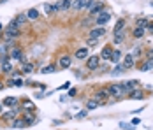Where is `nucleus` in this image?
Wrapping results in <instances>:
<instances>
[{"label":"nucleus","mask_w":153,"mask_h":130,"mask_svg":"<svg viewBox=\"0 0 153 130\" xmlns=\"http://www.w3.org/2000/svg\"><path fill=\"white\" fill-rule=\"evenodd\" d=\"M120 60H122V51H120V49H114V51H113V55H111V58H109V62L118 63Z\"/></svg>","instance_id":"nucleus-31"},{"label":"nucleus","mask_w":153,"mask_h":130,"mask_svg":"<svg viewBox=\"0 0 153 130\" xmlns=\"http://www.w3.org/2000/svg\"><path fill=\"white\" fill-rule=\"evenodd\" d=\"M86 116H88V109L85 107L83 111H79V113H77V116H76V118H86Z\"/></svg>","instance_id":"nucleus-36"},{"label":"nucleus","mask_w":153,"mask_h":130,"mask_svg":"<svg viewBox=\"0 0 153 130\" xmlns=\"http://www.w3.org/2000/svg\"><path fill=\"white\" fill-rule=\"evenodd\" d=\"M25 16L28 18V21H37V19L41 18V14H39V11H37L35 7H32V9H28V11L25 13Z\"/></svg>","instance_id":"nucleus-21"},{"label":"nucleus","mask_w":153,"mask_h":130,"mask_svg":"<svg viewBox=\"0 0 153 130\" xmlns=\"http://www.w3.org/2000/svg\"><path fill=\"white\" fill-rule=\"evenodd\" d=\"M139 123H141V120H139V118H134V120H132V125H139Z\"/></svg>","instance_id":"nucleus-44"},{"label":"nucleus","mask_w":153,"mask_h":130,"mask_svg":"<svg viewBox=\"0 0 153 130\" xmlns=\"http://www.w3.org/2000/svg\"><path fill=\"white\" fill-rule=\"evenodd\" d=\"M21 35V27L16 25V21L13 19L7 27H4V32H2V37L5 42H16V39Z\"/></svg>","instance_id":"nucleus-1"},{"label":"nucleus","mask_w":153,"mask_h":130,"mask_svg":"<svg viewBox=\"0 0 153 130\" xmlns=\"http://www.w3.org/2000/svg\"><path fill=\"white\" fill-rule=\"evenodd\" d=\"M72 2H74V0H60V2H58V4H60V11H63V13L71 11V7H72Z\"/></svg>","instance_id":"nucleus-28"},{"label":"nucleus","mask_w":153,"mask_h":130,"mask_svg":"<svg viewBox=\"0 0 153 130\" xmlns=\"http://www.w3.org/2000/svg\"><path fill=\"white\" fill-rule=\"evenodd\" d=\"M21 118H23V120H25V121L28 123V127L35 123V113H33V111H30V113H28V111H25V113H21Z\"/></svg>","instance_id":"nucleus-22"},{"label":"nucleus","mask_w":153,"mask_h":130,"mask_svg":"<svg viewBox=\"0 0 153 130\" xmlns=\"http://www.w3.org/2000/svg\"><path fill=\"white\" fill-rule=\"evenodd\" d=\"M2 32H4V25H2V23H0V33H2Z\"/></svg>","instance_id":"nucleus-47"},{"label":"nucleus","mask_w":153,"mask_h":130,"mask_svg":"<svg viewBox=\"0 0 153 130\" xmlns=\"http://www.w3.org/2000/svg\"><path fill=\"white\" fill-rule=\"evenodd\" d=\"M19 111H21V107H19V105H18V107H11L7 113H2V114H0V120H2V121L11 123L14 118H18V116H19Z\"/></svg>","instance_id":"nucleus-3"},{"label":"nucleus","mask_w":153,"mask_h":130,"mask_svg":"<svg viewBox=\"0 0 153 130\" xmlns=\"http://www.w3.org/2000/svg\"><path fill=\"white\" fill-rule=\"evenodd\" d=\"M19 107L21 109H25V111H35L37 107H35V104L28 99H23V100H19Z\"/></svg>","instance_id":"nucleus-18"},{"label":"nucleus","mask_w":153,"mask_h":130,"mask_svg":"<svg viewBox=\"0 0 153 130\" xmlns=\"http://www.w3.org/2000/svg\"><path fill=\"white\" fill-rule=\"evenodd\" d=\"M100 104H102V102H99L97 99H88V100H86V109L92 111V109H95V107H99Z\"/></svg>","instance_id":"nucleus-30"},{"label":"nucleus","mask_w":153,"mask_h":130,"mask_svg":"<svg viewBox=\"0 0 153 130\" xmlns=\"http://www.w3.org/2000/svg\"><path fill=\"white\" fill-rule=\"evenodd\" d=\"M125 27H127V21L120 18L118 21H116V25H114V28H113V33H120V32H125Z\"/></svg>","instance_id":"nucleus-24"},{"label":"nucleus","mask_w":153,"mask_h":130,"mask_svg":"<svg viewBox=\"0 0 153 130\" xmlns=\"http://www.w3.org/2000/svg\"><path fill=\"white\" fill-rule=\"evenodd\" d=\"M4 105H7V107H18L19 105V99L18 97H5L4 100H2Z\"/></svg>","instance_id":"nucleus-19"},{"label":"nucleus","mask_w":153,"mask_h":130,"mask_svg":"<svg viewBox=\"0 0 153 130\" xmlns=\"http://www.w3.org/2000/svg\"><path fill=\"white\" fill-rule=\"evenodd\" d=\"M2 53H7V49H5V46H4V44H0V55H2Z\"/></svg>","instance_id":"nucleus-43"},{"label":"nucleus","mask_w":153,"mask_h":130,"mask_svg":"<svg viewBox=\"0 0 153 130\" xmlns=\"http://www.w3.org/2000/svg\"><path fill=\"white\" fill-rule=\"evenodd\" d=\"M56 71V65L55 63H51V65H48V67H42L41 69V72L42 74H51V72H55Z\"/></svg>","instance_id":"nucleus-32"},{"label":"nucleus","mask_w":153,"mask_h":130,"mask_svg":"<svg viewBox=\"0 0 153 130\" xmlns=\"http://www.w3.org/2000/svg\"><path fill=\"white\" fill-rule=\"evenodd\" d=\"M107 33V28L106 27H93V28H90V32H88V37H93V39H100V37H104Z\"/></svg>","instance_id":"nucleus-9"},{"label":"nucleus","mask_w":153,"mask_h":130,"mask_svg":"<svg viewBox=\"0 0 153 130\" xmlns=\"http://www.w3.org/2000/svg\"><path fill=\"white\" fill-rule=\"evenodd\" d=\"M14 67H13V62L11 60H7V62H4V63H0V72L2 74H11Z\"/></svg>","instance_id":"nucleus-25"},{"label":"nucleus","mask_w":153,"mask_h":130,"mask_svg":"<svg viewBox=\"0 0 153 130\" xmlns=\"http://www.w3.org/2000/svg\"><path fill=\"white\" fill-rule=\"evenodd\" d=\"M137 25H141V27H146V25H148V19H146V18H139V19H137Z\"/></svg>","instance_id":"nucleus-38"},{"label":"nucleus","mask_w":153,"mask_h":130,"mask_svg":"<svg viewBox=\"0 0 153 130\" xmlns=\"http://www.w3.org/2000/svg\"><path fill=\"white\" fill-rule=\"evenodd\" d=\"M111 18H113V16H111V13L106 9L104 13H100L99 16H95V18H93V23H95L97 27H106V23L111 19Z\"/></svg>","instance_id":"nucleus-5"},{"label":"nucleus","mask_w":153,"mask_h":130,"mask_svg":"<svg viewBox=\"0 0 153 130\" xmlns=\"http://www.w3.org/2000/svg\"><path fill=\"white\" fill-rule=\"evenodd\" d=\"M90 2H92V0H74L71 9H72V11H77V13H79V11H86V9L90 7Z\"/></svg>","instance_id":"nucleus-11"},{"label":"nucleus","mask_w":153,"mask_h":130,"mask_svg":"<svg viewBox=\"0 0 153 130\" xmlns=\"http://www.w3.org/2000/svg\"><path fill=\"white\" fill-rule=\"evenodd\" d=\"M122 65H123V69H125V71H128V69H132V67L136 65V60H134V55H127V56L123 58Z\"/></svg>","instance_id":"nucleus-16"},{"label":"nucleus","mask_w":153,"mask_h":130,"mask_svg":"<svg viewBox=\"0 0 153 130\" xmlns=\"http://www.w3.org/2000/svg\"><path fill=\"white\" fill-rule=\"evenodd\" d=\"M106 11V4L102 2V0H99L95 5H93L92 9H88L86 13H88V16H92V18H95V16H99L100 13H104Z\"/></svg>","instance_id":"nucleus-7"},{"label":"nucleus","mask_w":153,"mask_h":130,"mask_svg":"<svg viewBox=\"0 0 153 130\" xmlns=\"http://www.w3.org/2000/svg\"><path fill=\"white\" fill-rule=\"evenodd\" d=\"M93 99H97L99 102H104V100H107V99H111V95H109L107 88H100V90L95 91V97H93Z\"/></svg>","instance_id":"nucleus-13"},{"label":"nucleus","mask_w":153,"mask_h":130,"mask_svg":"<svg viewBox=\"0 0 153 130\" xmlns=\"http://www.w3.org/2000/svg\"><path fill=\"white\" fill-rule=\"evenodd\" d=\"M111 55H113V46H104L99 56H100V60H107V62H109Z\"/></svg>","instance_id":"nucleus-20"},{"label":"nucleus","mask_w":153,"mask_h":130,"mask_svg":"<svg viewBox=\"0 0 153 130\" xmlns=\"http://www.w3.org/2000/svg\"><path fill=\"white\" fill-rule=\"evenodd\" d=\"M90 56V53H88V48L85 46V48H79L76 53H74V58H77V60H85V58Z\"/></svg>","instance_id":"nucleus-23"},{"label":"nucleus","mask_w":153,"mask_h":130,"mask_svg":"<svg viewBox=\"0 0 153 130\" xmlns=\"http://www.w3.org/2000/svg\"><path fill=\"white\" fill-rule=\"evenodd\" d=\"M13 79H14V86H23V85H25L19 77H13Z\"/></svg>","instance_id":"nucleus-39"},{"label":"nucleus","mask_w":153,"mask_h":130,"mask_svg":"<svg viewBox=\"0 0 153 130\" xmlns=\"http://www.w3.org/2000/svg\"><path fill=\"white\" fill-rule=\"evenodd\" d=\"M144 56H146V60H150V62H153V49H148V51L144 53Z\"/></svg>","instance_id":"nucleus-37"},{"label":"nucleus","mask_w":153,"mask_h":130,"mask_svg":"<svg viewBox=\"0 0 153 130\" xmlns=\"http://www.w3.org/2000/svg\"><path fill=\"white\" fill-rule=\"evenodd\" d=\"M69 86H71V83H65V85H62V88H60V90H67Z\"/></svg>","instance_id":"nucleus-45"},{"label":"nucleus","mask_w":153,"mask_h":130,"mask_svg":"<svg viewBox=\"0 0 153 130\" xmlns=\"http://www.w3.org/2000/svg\"><path fill=\"white\" fill-rule=\"evenodd\" d=\"M153 69V62H150V60H146L143 65H141V71L143 72H148V71H152Z\"/></svg>","instance_id":"nucleus-33"},{"label":"nucleus","mask_w":153,"mask_h":130,"mask_svg":"<svg viewBox=\"0 0 153 130\" xmlns=\"http://www.w3.org/2000/svg\"><path fill=\"white\" fill-rule=\"evenodd\" d=\"M2 113H4V104L0 102V114H2Z\"/></svg>","instance_id":"nucleus-46"},{"label":"nucleus","mask_w":153,"mask_h":130,"mask_svg":"<svg viewBox=\"0 0 153 130\" xmlns=\"http://www.w3.org/2000/svg\"><path fill=\"white\" fill-rule=\"evenodd\" d=\"M4 86H5V85H4V81H0V90H2Z\"/></svg>","instance_id":"nucleus-48"},{"label":"nucleus","mask_w":153,"mask_h":130,"mask_svg":"<svg viewBox=\"0 0 153 130\" xmlns=\"http://www.w3.org/2000/svg\"><path fill=\"white\" fill-rule=\"evenodd\" d=\"M128 99H130V100H141V99H144V91H143L141 88H134V90L128 93Z\"/></svg>","instance_id":"nucleus-17"},{"label":"nucleus","mask_w":153,"mask_h":130,"mask_svg":"<svg viewBox=\"0 0 153 130\" xmlns=\"http://www.w3.org/2000/svg\"><path fill=\"white\" fill-rule=\"evenodd\" d=\"M5 86H14V79H7V83H4Z\"/></svg>","instance_id":"nucleus-42"},{"label":"nucleus","mask_w":153,"mask_h":130,"mask_svg":"<svg viewBox=\"0 0 153 130\" xmlns=\"http://www.w3.org/2000/svg\"><path fill=\"white\" fill-rule=\"evenodd\" d=\"M120 127H122V129H128V130L134 129V127H132V125H128V123H120Z\"/></svg>","instance_id":"nucleus-41"},{"label":"nucleus","mask_w":153,"mask_h":130,"mask_svg":"<svg viewBox=\"0 0 153 130\" xmlns=\"http://www.w3.org/2000/svg\"><path fill=\"white\" fill-rule=\"evenodd\" d=\"M44 13L48 16H53L56 14V13H60V4L56 2V4H44Z\"/></svg>","instance_id":"nucleus-12"},{"label":"nucleus","mask_w":153,"mask_h":130,"mask_svg":"<svg viewBox=\"0 0 153 130\" xmlns=\"http://www.w3.org/2000/svg\"><path fill=\"white\" fill-rule=\"evenodd\" d=\"M100 56L99 55H90V56L86 58V69L88 71H97L99 69V65H100Z\"/></svg>","instance_id":"nucleus-6"},{"label":"nucleus","mask_w":153,"mask_h":130,"mask_svg":"<svg viewBox=\"0 0 153 130\" xmlns=\"http://www.w3.org/2000/svg\"><path fill=\"white\" fill-rule=\"evenodd\" d=\"M125 69H123V65H116L114 69H113V76H118V74H122Z\"/></svg>","instance_id":"nucleus-34"},{"label":"nucleus","mask_w":153,"mask_h":130,"mask_svg":"<svg viewBox=\"0 0 153 130\" xmlns=\"http://www.w3.org/2000/svg\"><path fill=\"white\" fill-rule=\"evenodd\" d=\"M11 127H13V129L21 130V129H27V127H28V123H27L21 116H18V118H14V120L11 121Z\"/></svg>","instance_id":"nucleus-14"},{"label":"nucleus","mask_w":153,"mask_h":130,"mask_svg":"<svg viewBox=\"0 0 153 130\" xmlns=\"http://www.w3.org/2000/svg\"><path fill=\"white\" fill-rule=\"evenodd\" d=\"M123 41H125V32H120V33H113V44L120 46Z\"/></svg>","instance_id":"nucleus-29"},{"label":"nucleus","mask_w":153,"mask_h":130,"mask_svg":"<svg viewBox=\"0 0 153 130\" xmlns=\"http://www.w3.org/2000/svg\"><path fill=\"white\" fill-rule=\"evenodd\" d=\"M107 91H109V95H111L113 99H116V100H120V99L125 97V91L122 90L120 83H116V85H109V86H107Z\"/></svg>","instance_id":"nucleus-4"},{"label":"nucleus","mask_w":153,"mask_h":130,"mask_svg":"<svg viewBox=\"0 0 153 130\" xmlns=\"http://www.w3.org/2000/svg\"><path fill=\"white\" fill-rule=\"evenodd\" d=\"M120 86H122V90L125 91V95H128L134 88L141 86V83H139V81H136V79H132V81H123V83H120Z\"/></svg>","instance_id":"nucleus-10"},{"label":"nucleus","mask_w":153,"mask_h":130,"mask_svg":"<svg viewBox=\"0 0 153 130\" xmlns=\"http://www.w3.org/2000/svg\"><path fill=\"white\" fill-rule=\"evenodd\" d=\"M7 53H9V58H11L13 62H21V63L27 62V60H25V53H23V49H21L19 46H13Z\"/></svg>","instance_id":"nucleus-2"},{"label":"nucleus","mask_w":153,"mask_h":130,"mask_svg":"<svg viewBox=\"0 0 153 130\" xmlns=\"http://www.w3.org/2000/svg\"><path fill=\"white\" fill-rule=\"evenodd\" d=\"M144 35H146V28H144V27L136 25V27L132 28V37H134V39H143Z\"/></svg>","instance_id":"nucleus-15"},{"label":"nucleus","mask_w":153,"mask_h":130,"mask_svg":"<svg viewBox=\"0 0 153 130\" xmlns=\"http://www.w3.org/2000/svg\"><path fill=\"white\" fill-rule=\"evenodd\" d=\"M33 69H35V65H33L32 62H23V65H21L19 71H21L23 74H32L33 72Z\"/></svg>","instance_id":"nucleus-26"},{"label":"nucleus","mask_w":153,"mask_h":130,"mask_svg":"<svg viewBox=\"0 0 153 130\" xmlns=\"http://www.w3.org/2000/svg\"><path fill=\"white\" fill-rule=\"evenodd\" d=\"M97 42H99V39H93V37H88L86 39V46H95Z\"/></svg>","instance_id":"nucleus-35"},{"label":"nucleus","mask_w":153,"mask_h":130,"mask_svg":"<svg viewBox=\"0 0 153 130\" xmlns=\"http://www.w3.org/2000/svg\"><path fill=\"white\" fill-rule=\"evenodd\" d=\"M71 65H72V56H71L69 53L60 55V58H58V67L65 71V69H71Z\"/></svg>","instance_id":"nucleus-8"},{"label":"nucleus","mask_w":153,"mask_h":130,"mask_svg":"<svg viewBox=\"0 0 153 130\" xmlns=\"http://www.w3.org/2000/svg\"><path fill=\"white\" fill-rule=\"evenodd\" d=\"M14 21H16L18 27H25V25H28V18L25 16V13H23V14H18L14 18Z\"/></svg>","instance_id":"nucleus-27"},{"label":"nucleus","mask_w":153,"mask_h":130,"mask_svg":"<svg viewBox=\"0 0 153 130\" xmlns=\"http://www.w3.org/2000/svg\"><path fill=\"white\" fill-rule=\"evenodd\" d=\"M0 74H2V72H0Z\"/></svg>","instance_id":"nucleus-49"},{"label":"nucleus","mask_w":153,"mask_h":130,"mask_svg":"<svg viewBox=\"0 0 153 130\" xmlns=\"http://www.w3.org/2000/svg\"><path fill=\"white\" fill-rule=\"evenodd\" d=\"M144 28H146V32H150V33H153V23H152V21H148V25H146Z\"/></svg>","instance_id":"nucleus-40"}]
</instances>
